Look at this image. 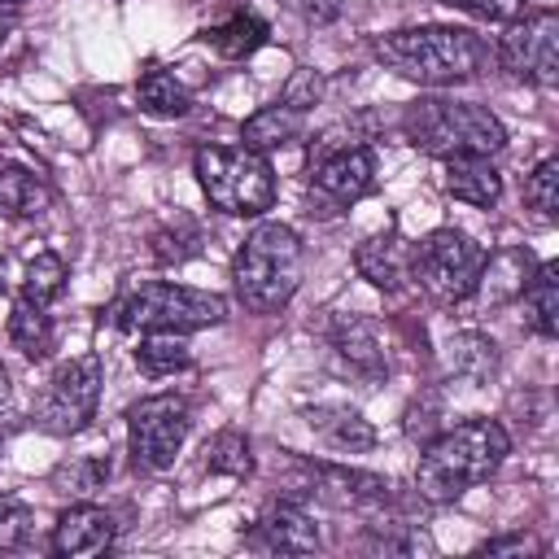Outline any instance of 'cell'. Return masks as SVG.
Segmentation results:
<instances>
[{
	"instance_id": "6da1fadb",
	"label": "cell",
	"mask_w": 559,
	"mask_h": 559,
	"mask_svg": "<svg viewBox=\"0 0 559 559\" xmlns=\"http://www.w3.org/2000/svg\"><path fill=\"white\" fill-rule=\"evenodd\" d=\"M371 52L397 70L402 79L428 83V87H450V83H467L476 74H485L498 57L489 48V39H480L476 31L463 26H406V31H389L371 39Z\"/></svg>"
},
{
	"instance_id": "7a4b0ae2",
	"label": "cell",
	"mask_w": 559,
	"mask_h": 559,
	"mask_svg": "<svg viewBox=\"0 0 559 559\" xmlns=\"http://www.w3.org/2000/svg\"><path fill=\"white\" fill-rule=\"evenodd\" d=\"M511 450V437L498 419H463L432 437L415 467V489L428 502H454L472 485L489 480Z\"/></svg>"
},
{
	"instance_id": "3957f363",
	"label": "cell",
	"mask_w": 559,
	"mask_h": 559,
	"mask_svg": "<svg viewBox=\"0 0 559 559\" xmlns=\"http://www.w3.org/2000/svg\"><path fill=\"white\" fill-rule=\"evenodd\" d=\"M301 284V240L288 223H262L231 258V288L245 310L275 314Z\"/></svg>"
},
{
	"instance_id": "277c9868",
	"label": "cell",
	"mask_w": 559,
	"mask_h": 559,
	"mask_svg": "<svg viewBox=\"0 0 559 559\" xmlns=\"http://www.w3.org/2000/svg\"><path fill=\"white\" fill-rule=\"evenodd\" d=\"M402 131L419 153L432 157H459V153H480L493 157L507 144V127L472 100H450V96H419L402 109Z\"/></svg>"
},
{
	"instance_id": "5b68a950",
	"label": "cell",
	"mask_w": 559,
	"mask_h": 559,
	"mask_svg": "<svg viewBox=\"0 0 559 559\" xmlns=\"http://www.w3.org/2000/svg\"><path fill=\"white\" fill-rule=\"evenodd\" d=\"M192 170H197L205 201L223 214L253 218V214L271 210V201H275L271 162L245 144H205V148H197Z\"/></svg>"
},
{
	"instance_id": "8992f818",
	"label": "cell",
	"mask_w": 559,
	"mask_h": 559,
	"mask_svg": "<svg viewBox=\"0 0 559 559\" xmlns=\"http://www.w3.org/2000/svg\"><path fill=\"white\" fill-rule=\"evenodd\" d=\"M227 319V301L218 293L183 288V284H140L122 306H118V328L122 332H197V328H218Z\"/></svg>"
},
{
	"instance_id": "52a82bcc",
	"label": "cell",
	"mask_w": 559,
	"mask_h": 559,
	"mask_svg": "<svg viewBox=\"0 0 559 559\" xmlns=\"http://www.w3.org/2000/svg\"><path fill=\"white\" fill-rule=\"evenodd\" d=\"M480 266H485V249L472 236L454 231V227H441V231L424 236L419 245H411V275L437 301L472 297V288L480 280Z\"/></svg>"
},
{
	"instance_id": "ba28073f",
	"label": "cell",
	"mask_w": 559,
	"mask_h": 559,
	"mask_svg": "<svg viewBox=\"0 0 559 559\" xmlns=\"http://www.w3.org/2000/svg\"><path fill=\"white\" fill-rule=\"evenodd\" d=\"M100 384H105V367H100L96 354H79L70 362H61L52 371V380L44 384L39 402H35V428H44L52 437L83 432L96 415Z\"/></svg>"
},
{
	"instance_id": "9c48e42d",
	"label": "cell",
	"mask_w": 559,
	"mask_h": 559,
	"mask_svg": "<svg viewBox=\"0 0 559 559\" xmlns=\"http://www.w3.org/2000/svg\"><path fill=\"white\" fill-rule=\"evenodd\" d=\"M192 428V406L183 393H153L127 411V445L140 472H166Z\"/></svg>"
},
{
	"instance_id": "30bf717a",
	"label": "cell",
	"mask_w": 559,
	"mask_h": 559,
	"mask_svg": "<svg viewBox=\"0 0 559 559\" xmlns=\"http://www.w3.org/2000/svg\"><path fill=\"white\" fill-rule=\"evenodd\" d=\"M493 57L515 79L555 87L559 83V17H555V9H537V13H524L520 22H511V35L493 48Z\"/></svg>"
},
{
	"instance_id": "8fae6325",
	"label": "cell",
	"mask_w": 559,
	"mask_h": 559,
	"mask_svg": "<svg viewBox=\"0 0 559 559\" xmlns=\"http://www.w3.org/2000/svg\"><path fill=\"white\" fill-rule=\"evenodd\" d=\"M253 546L275 550V555H310L323 546L314 515L306 511V502L297 498H275L262 507L258 524H253Z\"/></svg>"
},
{
	"instance_id": "7c38bea8",
	"label": "cell",
	"mask_w": 559,
	"mask_h": 559,
	"mask_svg": "<svg viewBox=\"0 0 559 559\" xmlns=\"http://www.w3.org/2000/svg\"><path fill=\"white\" fill-rule=\"evenodd\" d=\"M310 179H314V192H323L328 201L349 205V201H358L376 188V153L367 144H345L336 153H323L314 162Z\"/></svg>"
},
{
	"instance_id": "4fadbf2b",
	"label": "cell",
	"mask_w": 559,
	"mask_h": 559,
	"mask_svg": "<svg viewBox=\"0 0 559 559\" xmlns=\"http://www.w3.org/2000/svg\"><path fill=\"white\" fill-rule=\"evenodd\" d=\"M114 515L96 502H74L57 515V528H52V550L66 555V559H79V555H100L114 546Z\"/></svg>"
},
{
	"instance_id": "5bb4252c",
	"label": "cell",
	"mask_w": 559,
	"mask_h": 559,
	"mask_svg": "<svg viewBox=\"0 0 559 559\" xmlns=\"http://www.w3.org/2000/svg\"><path fill=\"white\" fill-rule=\"evenodd\" d=\"M354 266L367 284L384 288V293H397L406 280H411V245L397 236V231H380V236H367L358 249H354Z\"/></svg>"
},
{
	"instance_id": "9a60e30c",
	"label": "cell",
	"mask_w": 559,
	"mask_h": 559,
	"mask_svg": "<svg viewBox=\"0 0 559 559\" xmlns=\"http://www.w3.org/2000/svg\"><path fill=\"white\" fill-rule=\"evenodd\" d=\"M306 424L310 432L332 445L336 454H367L376 445V428L354 411V406H332V402H319V406H306Z\"/></svg>"
},
{
	"instance_id": "2e32d148",
	"label": "cell",
	"mask_w": 559,
	"mask_h": 559,
	"mask_svg": "<svg viewBox=\"0 0 559 559\" xmlns=\"http://www.w3.org/2000/svg\"><path fill=\"white\" fill-rule=\"evenodd\" d=\"M306 135V109L288 105V100H271L262 105L245 127H240V144L253 148V153H275V148H288L293 140Z\"/></svg>"
},
{
	"instance_id": "e0dca14e",
	"label": "cell",
	"mask_w": 559,
	"mask_h": 559,
	"mask_svg": "<svg viewBox=\"0 0 559 559\" xmlns=\"http://www.w3.org/2000/svg\"><path fill=\"white\" fill-rule=\"evenodd\" d=\"M441 162H445V192H450V197H459V201H467V205H476V210L498 205V197H502V175L493 170L489 157H480V153H459V157H441Z\"/></svg>"
},
{
	"instance_id": "ac0fdd59",
	"label": "cell",
	"mask_w": 559,
	"mask_h": 559,
	"mask_svg": "<svg viewBox=\"0 0 559 559\" xmlns=\"http://www.w3.org/2000/svg\"><path fill=\"white\" fill-rule=\"evenodd\" d=\"M328 341H332L336 358H341L354 376L376 380V376L389 371V367H384V349H380V341H376V328H371L367 319H358V314H341V319L332 323Z\"/></svg>"
},
{
	"instance_id": "d6986e66",
	"label": "cell",
	"mask_w": 559,
	"mask_h": 559,
	"mask_svg": "<svg viewBox=\"0 0 559 559\" xmlns=\"http://www.w3.org/2000/svg\"><path fill=\"white\" fill-rule=\"evenodd\" d=\"M533 275V258L524 249H498V253H485V266H480V280H476V297L498 306V301H511L520 297V288L528 284Z\"/></svg>"
},
{
	"instance_id": "ffe728a7",
	"label": "cell",
	"mask_w": 559,
	"mask_h": 559,
	"mask_svg": "<svg viewBox=\"0 0 559 559\" xmlns=\"http://www.w3.org/2000/svg\"><path fill=\"white\" fill-rule=\"evenodd\" d=\"M48 201H52V192L35 170H26L17 162H0V210L9 218H39L48 210Z\"/></svg>"
},
{
	"instance_id": "44dd1931",
	"label": "cell",
	"mask_w": 559,
	"mask_h": 559,
	"mask_svg": "<svg viewBox=\"0 0 559 559\" xmlns=\"http://www.w3.org/2000/svg\"><path fill=\"white\" fill-rule=\"evenodd\" d=\"M520 297H524V319H528V328L550 341V336L559 332V266H555V262H542V266L528 275V284L520 288Z\"/></svg>"
},
{
	"instance_id": "7402d4cb",
	"label": "cell",
	"mask_w": 559,
	"mask_h": 559,
	"mask_svg": "<svg viewBox=\"0 0 559 559\" xmlns=\"http://www.w3.org/2000/svg\"><path fill=\"white\" fill-rule=\"evenodd\" d=\"M266 35H271V26H266L258 13H236V17H227L223 26H210V31H205V44H210L218 57H227V61H245V57H253V52L266 44Z\"/></svg>"
},
{
	"instance_id": "603a6c76",
	"label": "cell",
	"mask_w": 559,
	"mask_h": 559,
	"mask_svg": "<svg viewBox=\"0 0 559 559\" xmlns=\"http://www.w3.org/2000/svg\"><path fill=\"white\" fill-rule=\"evenodd\" d=\"M9 341H13V349H22V358H31V362L48 358V349H52V319L44 314V306L17 297L13 310H9Z\"/></svg>"
},
{
	"instance_id": "cb8c5ba5",
	"label": "cell",
	"mask_w": 559,
	"mask_h": 559,
	"mask_svg": "<svg viewBox=\"0 0 559 559\" xmlns=\"http://www.w3.org/2000/svg\"><path fill=\"white\" fill-rule=\"evenodd\" d=\"M135 100H140V109L153 114V118H179V114H188V105H192L188 87H183L170 70H162V66L140 74V83H135Z\"/></svg>"
},
{
	"instance_id": "d4e9b609",
	"label": "cell",
	"mask_w": 559,
	"mask_h": 559,
	"mask_svg": "<svg viewBox=\"0 0 559 559\" xmlns=\"http://www.w3.org/2000/svg\"><path fill=\"white\" fill-rule=\"evenodd\" d=\"M192 362L183 332H140V349H135V367L144 376H175Z\"/></svg>"
},
{
	"instance_id": "484cf974",
	"label": "cell",
	"mask_w": 559,
	"mask_h": 559,
	"mask_svg": "<svg viewBox=\"0 0 559 559\" xmlns=\"http://www.w3.org/2000/svg\"><path fill=\"white\" fill-rule=\"evenodd\" d=\"M66 280H70V271L57 253H35L26 262V275H22V297L35 301V306H48L52 297H61Z\"/></svg>"
},
{
	"instance_id": "4316f807",
	"label": "cell",
	"mask_w": 559,
	"mask_h": 559,
	"mask_svg": "<svg viewBox=\"0 0 559 559\" xmlns=\"http://www.w3.org/2000/svg\"><path fill=\"white\" fill-rule=\"evenodd\" d=\"M205 467H210V472H218V476H231V480L249 476V472H253L249 441H245L236 428H223L218 437H210V441H205Z\"/></svg>"
},
{
	"instance_id": "83f0119b",
	"label": "cell",
	"mask_w": 559,
	"mask_h": 559,
	"mask_svg": "<svg viewBox=\"0 0 559 559\" xmlns=\"http://www.w3.org/2000/svg\"><path fill=\"white\" fill-rule=\"evenodd\" d=\"M450 362H454V371L459 376H467V380H485L489 371H493V362H498V354H493V341L489 336H480V332H459L454 341H450Z\"/></svg>"
},
{
	"instance_id": "f1b7e54d",
	"label": "cell",
	"mask_w": 559,
	"mask_h": 559,
	"mask_svg": "<svg viewBox=\"0 0 559 559\" xmlns=\"http://www.w3.org/2000/svg\"><path fill=\"white\" fill-rule=\"evenodd\" d=\"M197 249H201V227H197L192 218H175V227H166V231L153 236V258H157L162 266L188 262Z\"/></svg>"
},
{
	"instance_id": "f546056e",
	"label": "cell",
	"mask_w": 559,
	"mask_h": 559,
	"mask_svg": "<svg viewBox=\"0 0 559 559\" xmlns=\"http://www.w3.org/2000/svg\"><path fill=\"white\" fill-rule=\"evenodd\" d=\"M524 201H528L542 218H555V214H559V162H555V157L537 162V170H533L528 183H524Z\"/></svg>"
},
{
	"instance_id": "4dcf8cb0",
	"label": "cell",
	"mask_w": 559,
	"mask_h": 559,
	"mask_svg": "<svg viewBox=\"0 0 559 559\" xmlns=\"http://www.w3.org/2000/svg\"><path fill=\"white\" fill-rule=\"evenodd\" d=\"M109 472H114L109 454H83V459L66 463V467L57 472V480H70L74 489H100V485L109 480Z\"/></svg>"
},
{
	"instance_id": "1f68e13d",
	"label": "cell",
	"mask_w": 559,
	"mask_h": 559,
	"mask_svg": "<svg viewBox=\"0 0 559 559\" xmlns=\"http://www.w3.org/2000/svg\"><path fill=\"white\" fill-rule=\"evenodd\" d=\"M441 4L463 9V13L480 17V22H507V26L528 13V0H441Z\"/></svg>"
},
{
	"instance_id": "d6a6232c",
	"label": "cell",
	"mask_w": 559,
	"mask_h": 559,
	"mask_svg": "<svg viewBox=\"0 0 559 559\" xmlns=\"http://www.w3.org/2000/svg\"><path fill=\"white\" fill-rule=\"evenodd\" d=\"M26 533H31V507L0 493V550H17L26 542Z\"/></svg>"
},
{
	"instance_id": "836d02e7",
	"label": "cell",
	"mask_w": 559,
	"mask_h": 559,
	"mask_svg": "<svg viewBox=\"0 0 559 559\" xmlns=\"http://www.w3.org/2000/svg\"><path fill=\"white\" fill-rule=\"evenodd\" d=\"M319 92H323V83H319V74L314 70H297L293 79H288V87H284V96L280 100H288V105H297V109H314V100H319Z\"/></svg>"
},
{
	"instance_id": "e575fe53",
	"label": "cell",
	"mask_w": 559,
	"mask_h": 559,
	"mask_svg": "<svg viewBox=\"0 0 559 559\" xmlns=\"http://www.w3.org/2000/svg\"><path fill=\"white\" fill-rule=\"evenodd\" d=\"M306 22H314V26H328V22H336L341 17V9H345V0H288Z\"/></svg>"
},
{
	"instance_id": "d590c367",
	"label": "cell",
	"mask_w": 559,
	"mask_h": 559,
	"mask_svg": "<svg viewBox=\"0 0 559 559\" xmlns=\"http://www.w3.org/2000/svg\"><path fill=\"white\" fill-rule=\"evenodd\" d=\"M17 419V397H13V380H9V367L0 362V437L13 428Z\"/></svg>"
},
{
	"instance_id": "8d00e7d4",
	"label": "cell",
	"mask_w": 559,
	"mask_h": 559,
	"mask_svg": "<svg viewBox=\"0 0 559 559\" xmlns=\"http://www.w3.org/2000/svg\"><path fill=\"white\" fill-rule=\"evenodd\" d=\"M480 550H485V555H502V550H528V542L515 533V537H498V542H485Z\"/></svg>"
},
{
	"instance_id": "74e56055",
	"label": "cell",
	"mask_w": 559,
	"mask_h": 559,
	"mask_svg": "<svg viewBox=\"0 0 559 559\" xmlns=\"http://www.w3.org/2000/svg\"><path fill=\"white\" fill-rule=\"evenodd\" d=\"M13 26V13H0V44H4V31Z\"/></svg>"
},
{
	"instance_id": "f35d334b",
	"label": "cell",
	"mask_w": 559,
	"mask_h": 559,
	"mask_svg": "<svg viewBox=\"0 0 559 559\" xmlns=\"http://www.w3.org/2000/svg\"><path fill=\"white\" fill-rule=\"evenodd\" d=\"M17 4H22V0H0V13H13Z\"/></svg>"
}]
</instances>
